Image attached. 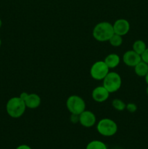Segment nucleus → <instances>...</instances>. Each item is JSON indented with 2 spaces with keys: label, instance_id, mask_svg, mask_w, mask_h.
<instances>
[{
  "label": "nucleus",
  "instance_id": "nucleus-20",
  "mask_svg": "<svg viewBox=\"0 0 148 149\" xmlns=\"http://www.w3.org/2000/svg\"><path fill=\"white\" fill-rule=\"evenodd\" d=\"M71 121L72 123L76 124L79 122V115L77 114H71Z\"/></svg>",
  "mask_w": 148,
  "mask_h": 149
},
{
  "label": "nucleus",
  "instance_id": "nucleus-3",
  "mask_svg": "<svg viewBox=\"0 0 148 149\" xmlns=\"http://www.w3.org/2000/svg\"><path fill=\"white\" fill-rule=\"evenodd\" d=\"M97 130L102 136L111 137L117 132L118 125L113 119L104 118L97 122Z\"/></svg>",
  "mask_w": 148,
  "mask_h": 149
},
{
  "label": "nucleus",
  "instance_id": "nucleus-13",
  "mask_svg": "<svg viewBox=\"0 0 148 149\" xmlns=\"http://www.w3.org/2000/svg\"><path fill=\"white\" fill-rule=\"evenodd\" d=\"M133 68L135 74L139 77H145L148 72V64L142 61H141Z\"/></svg>",
  "mask_w": 148,
  "mask_h": 149
},
{
  "label": "nucleus",
  "instance_id": "nucleus-18",
  "mask_svg": "<svg viewBox=\"0 0 148 149\" xmlns=\"http://www.w3.org/2000/svg\"><path fill=\"white\" fill-rule=\"evenodd\" d=\"M126 109L130 113H134L137 110V106L133 103H129L126 104Z\"/></svg>",
  "mask_w": 148,
  "mask_h": 149
},
{
  "label": "nucleus",
  "instance_id": "nucleus-10",
  "mask_svg": "<svg viewBox=\"0 0 148 149\" xmlns=\"http://www.w3.org/2000/svg\"><path fill=\"white\" fill-rule=\"evenodd\" d=\"M110 93L103 85L95 87L91 92V97L93 100L97 103H103L108 99Z\"/></svg>",
  "mask_w": 148,
  "mask_h": 149
},
{
  "label": "nucleus",
  "instance_id": "nucleus-22",
  "mask_svg": "<svg viewBox=\"0 0 148 149\" xmlns=\"http://www.w3.org/2000/svg\"><path fill=\"white\" fill-rule=\"evenodd\" d=\"M28 95V93H27L26 92H23V93H22L20 95V96H19V97H20L23 100H26V97H27Z\"/></svg>",
  "mask_w": 148,
  "mask_h": 149
},
{
  "label": "nucleus",
  "instance_id": "nucleus-15",
  "mask_svg": "<svg viewBox=\"0 0 148 149\" xmlns=\"http://www.w3.org/2000/svg\"><path fill=\"white\" fill-rule=\"evenodd\" d=\"M86 149H107V147L102 141L95 140L89 143Z\"/></svg>",
  "mask_w": 148,
  "mask_h": 149
},
{
  "label": "nucleus",
  "instance_id": "nucleus-26",
  "mask_svg": "<svg viewBox=\"0 0 148 149\" xmlns=\"http://www.w3.org/2000/svg\"><path fill=\"white\" fill-rule=\"evenodd\" d=\"M1 39H0V47H1Z\"/></svg>",
  "mask_w": 148,
  "mask_h": 149
},
{
  "label": "nucleus",
  "instance_id": "nucleus-21",
  "mask_svg": "<svg viewBox=\"0 0 148 149\" xmlns=\"http://www.w3.org/2000/svg\"><path fill=\"white\" fill-rule=\"evenodd\" d=\"M15 149H32L29 146L26 145V144H22L20 145L19 146H17Z\"/></svg>",
  "mask_w": 148,
  "mask_h": 149
},
{
  "label": "nucleus",
  "instance_id": "nucleus-8",
  "mask_svg": "<svg viewBox=\"0 0 148 149\" xmlns=\"http://www.w3.org/2000/svg\"><path fill=\"white\" fill-rule=\"evenodd\" d=\"M114 33L123 36L129 33L130 30V23L126 19H118L113 24Z\"/></svg>",
  "mask_w": 148,
  "mask_h": 149
},
{
  "label": "nucleus",
  "instance_id": "nucleus-9",
  "mask_svg": "<svg viewBox=\"0 0 148 149\" xmlns=\"http://www.w3.org/2000/svg\"><path fill=\"white\" fill-rule=\"evenodd\" d=\"M142 61L141 55L131 49L128 50L123 54V62L125 65L129 67H134Z\"/></svg>",
  "mask_w": 148,
  "mask_h": 149
},
{
  "label": "nucleus",
  "instance_id": "nucleus-24",
  "mask_svg": "<svg viewBox=\"0 0 148 149\" xmlns=\"http://www.w3.org/2000/svg\"><path fill=\"white\" fill-rule=\"evenodd\" d=\"M1 26H2V21H1V18H0V29L1 28Z\"/></svg>",
  "mask_w": 148,
  "mask_h": 149
},
{
  "label": "nucleus",
  "instance_id": "nucleus-14",
  "mask_svg": "<svg viewBox=\"0 0 148 149\" xmlns=\"http://www.w3.org/2000/svg\"><path fill=\"white\" fill-rule=\"evenodd\" d=\"M146 43L143 40H141V39H138V40L135 41L133 44V46H132V49L140 55L143 53L144 51L146 49Z\"/></svg>",
  "mask_w": 148,
  "mask_h": 149
},
{
  "label": "nucleus",
  "instance_id": "nucleus-25",
  "mask_svg": "<svg viewBox=\"0 0 148 149\" xmlns=\"http://www.w3.org/2000/svg\"><path fill=\"white\" fill-rule=\"evenodd\" d=\"M146 93H147V95H148V86H147V89H146Z\"/></svg>",
  "mask_w": 148,
  "mask_h": 149
},
{
  "label": "nucleus",
  "instance_id": "nucleus-12",
  "mask_svg": "<svg viewBox=\"0 0 148 149\" xmlns=\"http://www.w3.org/2000/svg\"><path fill=\"white\" fill-rule=\"evenodd\" d=\"M104 61L110 69L115 68L120 64V58L118 54L111 53L106 56Z\"/></svg>",
  "mask_w": 148,
  "mask_h": 149
},
{
  "label": "nucleus",
  "instance_id": "nucleus-16",
  "mask_svg": "<svg viewBox=\"0 0 148 149\" xmlns=\"http://www.w3.org/2000/svg\"><path fill=\"white\" fill-rule=\"evenodd\" d=\"M108 42L113 47H118L121 46L122 44H123V36L114 33Z\"/></svg>",
  "mask_w": 148,
  "mask_h": 149
},
{
  "label": "nucleus",
  "instance_id": "nucleus-17",
  "mask_svg": "<svg viewBox=\"0 0 148 149\" xmlns=\"http://www.w3.org/2000/svg\"><path fill=\"white\" fill-rule=\"evenodd\" d=\"M112 106L114 108L115 110L118 111H123L126 109V104L120 99H114L112 101Z\"/></svg>",
  "mask_w": 148,
  "mask_h": 149
},
{
  "label": "nucleus",
  "instance_id": "nucleus-5",
  "mask_svg": "<svg viewBox=\"0 0 148 149\" xmlns=\"http://www.w3.org/2000/svg\"><path fill=\"white\" fill-rule=\"evenodd\" d=\"M66 107L71 114L80 115L86 110V103L81 97L73 95L67 99Z\"/></svg>",
  "mask_w": 148,
  "mask_h": 149
},
{
  "label": "nucleus",
  "instance_id": "nucleus-19",
  "mask_svg": "<svg viewBox=\"0 0 148 149\" xmlns=\"http://www.w3.org/2000/svg\"><path fill=\"white\" fill-rule=\"evenodd\" d=\"M141 58L142 61L148 64V47H147L143 53L141 55Z\"/></svg>",
  "mask_w": 148,
  "mask_h": 149
},
{
  "label": "nucleus",
  "instance_id": "nucleus-2",
  "mask_svg": "<svg viewBox=\"0 0 148 149\" xmlns=\"http://www.w3.org/2000/svg\"><path fill=\"white\" fill-rule=\"evenodd\" d=\"M27 109L24 100L20 97H12L7 101L6 104V111L10 117L13 119L20 118L24 114Z\"/></svg>",
  "mask_w": 148,
  "mask_h": 149
},
{
  "label": "nucleus",
  "instance_id": "nucleus-11",
  "mask_svg": "<svg viewBox=\"0 0 148 149\" xmlns=\"http://www.w3.org/2000/svg\"><path fill=\"white\" fill-rule=\"evenodd\" d=\"M24 102L28 109H36L41 105V100L39 95L31 93V94H28Z\"/></svg>",
  "mask_w": 148,
  "mask_h": 149
},
{
  "label": "nucleus",
  "instance_id": "nucleus-4",
  "mask_svg": "<svg viewBox=\"0 0 148 149\" xmlns=\"http://www.w3.org/2000/svg\"><path fill=\"white\" fill-rule=\"evenodd\" d=\"M102 81V85L110 93H115L120 90L122 84V79L120 74L114 71H109Z\"/></svg>",
  "mask_w": 148,
  "mask_h": 149
},
{
  "label": "nucleus",
  "instance_id": "nucleus-6",
  "mask_svg": "<svg viewBox=\"0 0 148 149\" xmlns=\"http://www.w3.org/2000/svg\"><path fill=\"white\" fill-rule=\"evenodd\" d=\"M110 71V68L107 67L104 61H96L93 63L90 68V75L91 78L95 80H103Z\"/></svg>",
  "mask_w": 148,
  "mask_h": 149
},
{
  "label": "nucleus",
  "instance_id": "nucleus-23",
  "mask_svg": "<svg viewBox=\"0 0 148 149\" xmlns=\"http://www.w3.org/2000/svg\"><path fill=\"white\" fill-rule=\"evenodd\" d=\"M145 81H146V83L147 84V85H148V72H147V74H146V76L145 77Z\"/></svg>",
  "mask_w": 148,
  "mask_h": 149
},
{
  "label": "nucleus",
  "instance_id": "nucleus-7",
  "mask_svg": "<svg viewBox=\"0 0 148 149\" xmlns=\"http://www.w3.org/2000/svg\"><path fill=\"white\" fill-rule=\"evenodd\" d=\"M97 122L95 114L90 111L85 110L79 115V123L86 128L91 127Z\"/></svg>",
  "mask_w": 148,
  "mask_h": 149
},
{
  "label": "nucleus",
  "instance_id": "nucleus-1",
  "mask_svg": "<svg viewBox=\"0 0 148 149\" xmlns=\"http://www.w3.org/2000/svg\"><path fill=\"white\" fill-rule=\"evenodd\" d=\"M113 24L107 21L100 22L94 26L92 31L94 39L100 42H108L114 34Z\"/></svg>",
  "mask_w": 148,
  "mask_h": 149
}]
</instances>
